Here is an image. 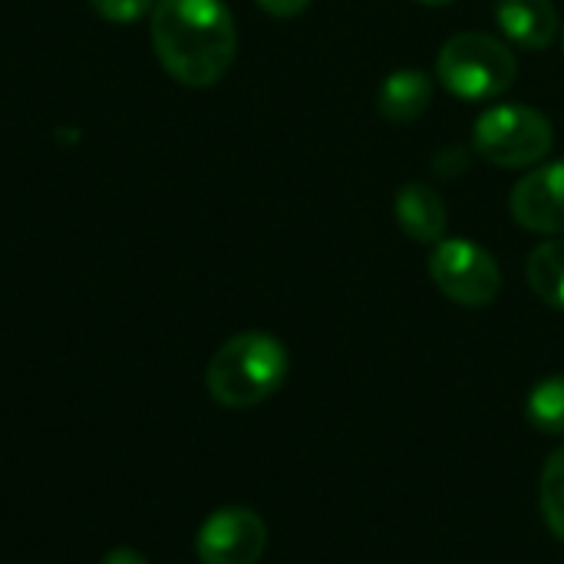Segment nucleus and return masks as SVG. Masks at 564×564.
I'll list each match as a JSON object with an SVG mask.
<instances>
[{"label":"nucleus","mask_w":564,"mask_h":564,"mask_svg":"<svg viewBox=\"0 0 564 564\" xmlns=\"http://www.w3.org/2000/svg\"><path fill=\"white\" fill-rule=\"evenodd\" d=\"M152 46L172 79L198 89L215 86L235 63V17L221 0H159Z\"/></svg>","instance_id":"1"},{"label":"nucleus","mask_w":564,"mask_h":564,"mask_svg":"<svg viewBox=\"0 0 564 564\" xmlns=\"http://www.w3.org/2000/svg\"><path fill=\"white\" fill-rule=\"evenodd\" d=\"M288 377V350L264 330H245L225 340L205 370L212 400L225 410H251L274 397Z\"/></svg>","instance_id":"2"},{"label":"nucleus","mask_w":564,"mask_h":564,"mask_svg":"<svg viewBox=\"0 0 564 564\" xmlns=\"http://www.w3.org/2000/svg\"><path fill=\"white\" fill-rule=\"evenodd\" d=\"M516 53L482 30L456 33L443 43L436 59V79L459 99L482 102L502 96L516 83Z\"/></svg>","instance_id":"3"},{"label":"nucleus","mask_w":564,"mask_h":564,"mask_svg":"<svg viewBox=\"0 0 564 564\" xmlns=\"http://www.w3.org/2000/svg\"><path fill=\"white\" fill-rule=\"evenodd\" d=\"M476 152L499 169H532L549 159L555 145L552 122L522 102H502L476 119Z\"/></svg>","instance_id":"4"},{"label":"nucleus","mask_w":564,"mask_h":564,"mask_svg":"<svg viewBox=\"0 0 564 564\" xmlns=\"http://www.w3.org/2000/svg\"><path fill=\"white\" fill-rule=\"evenodd\" d=\"M430 278L453 304L463 307H486L502 291L499 261L482 245L466 238H443L433 245Z\"/></svg>","instance_id":"5"},{"label":"nucleus","mask_w":564,"mask_h":564,"mask_svg":"<svg viewBox=\"0 0 564 564\" xmlns=\"http://www.w3.org/2000/svg\"><path fill=\"white\" fill-rule=\"evenodd\" d=\"M264 545L268 525L254 509L245 506L212 512L195 535V552L202 564H254L264 555Z\"/></svg>","instance_id":"6"},{"label":"nucleus","mask_w":564,"mask_h":564,"mask_svg":"<svg viewBox=\"0 0 564 564\" xmlns=\"http://www.w3.org/2000/svg\"><path fill=\"white\" fill-rule=\"evenodd\" d=\"M512 218L539 235H564V162L532 169L509 195Z\"/></svg>","instance_id":"7"},{"label":"nucleus","mask_w":564,"mask_h":564,"mask_svg":"<svg viewBox=\"0 0 564 564\" xmlns=\"http://www.w3.org/2000/svg\"><path fill=\"white\" fill-rule=\"evenodd\" d=\"M397 225L403 228L406 238L420 241V245H440L446 238V225H449V212L443 195L426 185V182H406L397 192Z\"/></svg>","instance_id":"8"},{"label":"nucleus","mask_w":564,"mask_h":564,"mask_svg":"<svg viewBox=\"0 0 564 564\" xmlns=\"http://www.w3.org/2000/svg\"><path fill=\"white\" fill-rule=\"evenodd\" d=\"M496 20L502 33L522 50H549L558 36V10L552 0H499Z\"/></svg>","instance_id":"9"},{"label":"nucleus","mask_w":564,"mask_h":564,"mask_svg":"<svg viewBox=\"0 0 564 564\" xmlns=\"http://www.w3.org/2000/svg\"><path fill=\"white\" fill-rule=\"evenodd\" d=\"M433 102V79L423 69H393L377 89V109L390 122H413Z\"/></svg>","instance_id":"10"},{"label":"nucleus","mask_w":564,"mask_h":564,"mask_svg":"<svg viewBox=\"0 0 564 564\" xmlns=\"http://www.w3.org/2000/svg\"><path fill=\"white\" fill-rule=\"evenodd\" d=\"M529 284L555 311H564V238H549L529 254Z\"/></svg>","instance_id":"11"},{"label":"nucleus","mask_w":564,"mask_h":564,"mask_svg":"<svg viewBox=\"0 0 564 564\" xmlns=\"http://www.w3.org/2000/svg\"><path fill=\"white\" fill-rule=\"evenodd\" d=\"M529 423L549 436H564V373L545 377L532 387L525 400Z\"/></svg>","instance_id":"12"},{"label":"nucleus","mask_w":564,"mask_h":564,"mask_svg":"<svg viewBox=\"0 0 564 564\" xmlns=\"http://www.w3.org/2000/svg\"><path fill=\"white\" fill-rule=\"evenodd\" d=\"M539 506L549 529L564 542V446L555 449L539 479Z\"/></svg>","instance_id":"13"},{"label":"nucleus","mask_w":564,"mask_h":564,"mask_svg":"<svg viewBox=\"0 0 564 564\" xmlns=\"http://www.w3.org/2000/svg\"><path fill=\"white\" fill-rule=\"evenodd\" d=\"M89 7L109 23H135L152 10V0H89Z\"/></svg>","instance_id":"14"},{"label":"nucleus","mask_w":564,"mask_h":564,"mask_svg":"<svg viewBox=\"0 0 564 564\" xmlns=\"http://www.w3.org/2000/svg\"><path fill=\"white\" fill-rule=\"evenodd\" d=\"M469 152L466 149H446L440 159H433V169L443 175V178H456V175H463L466 169H469Z\"/></svg>","instance_id":"15"},{"label":"nucleus","mask_w":564,"mask_h":564,"mask_svg":"<svg viewBox=\"0 0 564 564\" xmlns=\"http://www.w3.org/2000/svg\"><path fill=\"white\" fill-rule=\"evenodd\" d=\"M258 7L271 17H297L311 7V0H258Z\"/></svg>","instance_id":"16"},{"label":"nucleus","mask_w":564,"mask_h":564,"mask_svg":"<svg viewBox=\"0 0 564 564\" xmlns=\"http://www.w3.org/2000/svg\"><path fill=\"white\" fill-rule=\"evenodd\" d=\"M99 564H149V558L139 555L135 549H112V552H106V558Z\"/></svg>","instance_id":"17"},{"label":"nucleus","mask_w":564,"mask_h":564,"mask_svg":"<svg viewBox=\"0 0 564 564\" xmlns=\"http://www.w3.org/2000/svg\"><path fill=\"white\" fill-rule=\"evenodd\" d=\"M416 3H426V7H449L453 0H416Z\"/></svg>","instance_id":"18"}]
</instances>
